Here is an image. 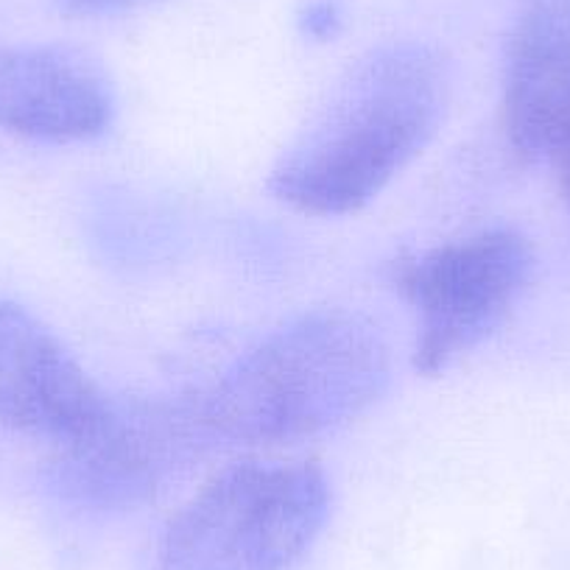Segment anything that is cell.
<instances>
[{
	"mask_svg": "<svg viewBox=\"0 0 570 570\" xmlns=\"http://www.w3.org/2000/svg\"><path fill=\"white\" fill-rule=\"evenodd\" d=\"M451 98L442 53L392 42L361 57L283 151L268 190L308 216L370 205L434 140Z\"/></svg>",
	"mask_w": 570,
	"mask_h": 570,
	"instance_id": "6da1fadb",
	"label": "cell"
},
{
	"mask_svg": "<svg viewBox=\"0 0 570 570\" xmlns=\"http://www.w3.org/2000/svg\"><path fill=\"white\" fill-rule=\"evenodd\" d=\"M392 381V353L372 316L350 308L299 314L252 344L199 389L213 440L283 445L364 414Z\"/></svg>",
	"mask_w": 570,
	"mask_h": 570,
	"instance_id": "7a4b0ae2",
	"label": "cell"
},
{
	"mask_svg": "<svg viewBox=\"0 0 570 570\" xmlns=\"http://www.w3.org/2000/svg\"><path fill=\"white\" fill-rule=\"evenodd\" d=\"M331 484L316 462H244L163 529L157 570H288L320 537Z\"/></svg>",
	"mask_w": 570,
	"mask_h": 570,
	"instance_id": "3957f363",
	"label": "cell"
},
{
	"mask_svg": "<svg viewBox=\"0 0 570 570\" xmlns=\"http://www.w3.org/2000/svg\"><path fill=\"white\" fill-rule=\"evenodd\" d=\"M531 272L529 238L509 227L400 255L389 283L416 316L414 370L434 377L487 342L520 303Z\"/></svg>",
	"mask_w": 570,
	"mask_h": 570,
	"instance_id": "277c9868",
	"label": "cell"
},
{
	"mask_svg": "<svg viewBox=\"0 0 570 570\" xmlns=\"http://www.w3.org/2000/svg\"><path fill=\"white\" fill-rule=\"evenodd\" d=\"M213 442L199 389L109 400L92 431L59 445L48 490L85 512H126L160 495Z\"/></svg>",
	"mask_w": 570,
	"mask_h": 570,
	"instance_id": "5b68a950",
	"label": "cell"
},
{
	"mask_svg": "<svg viewBox=\"0 0 570 570\" xmlns=\"http://www.w3.org/2000/svg\"><path fill=\"white\" fill-rule=\"evenodd\" d=\"M109 400L51 327L0 299V428L68 445L96 428Z\"/></svg>",
	"mask_w": 570,
	"mask_h": 570,
	"instance_id": "8992f818",
	"label": "cell"
},
{
	"mask_svg": "<svg viewBox=\"0 0 570 570\" xmlns=\"http://www.w3.org/2000/svg\"><path fill=\"white\" fill-rule=\"evenodd\" d=\"M503 135L523 163L570 149V0H520L503 62Z\"/></svg>",
	"mask_w": 570,
	"mask_h": 570,
	"instance_id": "52a82bcc",
	"label": "cell"
},
{
	"mask_svg": "<svg viewBox=\"0 0 570 570\" xmlns=\"http://www.w3.org/2000/svg\"><path fill=\"white\" fill-rule=\"evenodd\" d=\"M115 96L92 59L62 46H0V129L87 142L109 129Z\"/></svg>",
	"mask_w": 570,
	"mask_h": 570,
	"instance_id": "ba28073f",
	"label": "cell"
},
{
	"mask_svg": "<svg viewBox=\"0 0 570 570\" xmlns=\"http://www.w3.org/2000/svg\"><path fill=\"white\" fill-rule=\"evenodd\" d=\"M65 12L73 14H115V12H129L142 0H57Z\"/></svg>",
	"mask_w": 570,
	"mask_h": 570,
	"instance_id": "9c48e42d",
	"label": "cell"
},
{
	"mask_svg": "<svg viewBox=\"0 0 570 570\" xmlns=\"http://www.w3.org/2000/svg\"><path fill=\"white\" fill-rule=\"evenodd\" d=\"M562 199L570 210V149L562 155Z\"/></svg>",
	"mask_w": 570,
	"mask_h": 570,
	"instance_id": "30bf717a",
	"label": "cell"
}]
</instances>
